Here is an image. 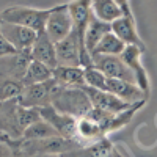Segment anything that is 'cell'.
Returning a JSON list of instances; mask_svg holds the SVG:
<instances>
[{
	"label": "cell",
	"mask_w": 157,
	"mask_h": 157,
	"mask_svg": "<svg viewBox=\"0 0 157 157\" xmlns=\"http://www.w3.org/2000/svg\"><path fill=\"white\" fill-rule=\"evenodd\" d=\"M50 8H30V6H10L0 11V21L27 27L36 33L44 32Z\"/></svg>",
	"instance_id": "cell-1"
},
{
	"label": "cell",
	"mask_w": 157,
	"mask_h": 157,
	"mask_svg": "<svg viewBox=\"0 0 157 157\" xmlns=\"http://www.w3.org/2000/svg\"><path fill=\"white\" fill-rule=\"evenodd\" d=\"M50 105L75 120H80L93 110L91 102L82 88H63Z\"/></svg>",
	"instance_id": "cell-2"
},
{
	"label": "cell",
	"mask_w": 157,
	"mask_h": 157,
	"mask_svg": "<svg viewBox=\"0 0 157 157\" xmlns=\"http://www.w3.org/2000/svg\"><path fill=\"white\" fill-rule=\"evenodd\" d=\"M63 86H60L54 78H50V80L44 83L24 86L21 96L16 101L21 107H25V109H41V107L50 105L52 101L58 96Z\"/></svg>",
	"instance_id": "cell-3"
},
{
	"label": "cell",
	"mask_w": 157,
	"mask_h": 157,
	"mask_svg": "<svg viewBox=\"0 0 157 157\" xmlns=\"http://www.w3.org/2000/svg\"><path fill=\"white\" fill-rule=\"evenodd\" d=\"M72 32V19L68 10V2L50 8V14L46 22L44 33L54 44L63 41Z\"/></svg>",
	"instance_id": "cell-4"
},
{
	"label": "cell",
	"mask_w": 157,
	"mask_h": 157,
	"mask_svg": "<svg viewBox=\"0 0 157 157\" xmlns=\"http://www.w3.org/2000/svg\"><path fill=\"white\" fill-rule=\"evenodd\" d=\"M38 112H39L41 120H44L47 124H50L52 129H54L60 137L66 138V140H75L77 141V120L75 118L58 112L52 105L41 107V109H38Z\"/></svg>",
	"instance_id": "cell-5"
},
{
	"label": "cell",
	"mask_w": 157,
	"mask_h": 157,
	"mask_svg": "<svg viewBox=\"0 0 157 157\" xmlns=\"http://www.w3.org/2000/svg\"><path fill=\"white\" fill-rule=\"evenodd\" d=\"M91 61L96 69H99L107 78H116V80H124L135 83V75L130 71L124 61L120 57H110V55H91ZM138 86V85H137Z\"/></svg>",
	"instance_id": "cell-6"
},
{
	"label": "cell",
	"mask_w": 157,
	"mask_h": 157,
	"mask_svg": "<svg viewBox=\"0 0 157 157\" xmlns=\"http://www.w3.org/2000/svg\"><path fill=\"white\" fill-rule=\"evenodd\" d=\"M91 14L101 22L113 24L123 16L132 14V10H130V3L126 0H93Z\"/></svg>",
	"instance_id": "cell-7"
},
{
	"label": "cell",
	"mask_w": 157,
	"mask_h": 157,
	"mask_svg": "<svg viewBox=\"0 0 157 157\" xmlns=\"http://www.w3.org/2000/svg\"><path fill=\"white\" fill-rule=\"evenodd\" d=\"M82 90L86 93L90 102H91V107L94 110H101V112H105L110 115H118L127 109H130L132 105L123 102L120 98H116L115 94L109 93V91H102V90H94V88H90V86H82ZM143 104V102H141Z\"/></svg>",
	"instance_id": "cell-8"
},
{
	"label": "cell",
	"mask_w": 157,
	"mask_h": 157,
	"mask_svg": "<svg viewBox=\"0 0 157 157\" xmlns=\"http://www.w3.org/2000/svg\"><path fill=\"white\" fill-rule=\"evenodd\" d=\"M0 30H2L3 36L8 39V43L14 47L19 54L24 52H30V49L35 44V39L38 36L36 32L22 27V25H16V24H8V22H2L0 21Z\"/></svg>",
	"instance_id": "cell-9"
},
{
	"label": "cell",
	"mask_w": 157,
	"mask_h": 157,
	"mask_svg": "<svg viewBox=\"0 0 157 157\" xmlns=\"http://www.w3.org/2000/svg\"><path fill=\"white\" fill-rule=\"evenodd\" d=\"M143 52H145V49H141V47L126 46V49L123 50V54L120 55V58L124 61L126 66L134 72L138 88H140L145 94L149 96V75H148L145 66L141 64V60H140Z\"/></svg>",
	"instance_id": "cell-10"
},
{
	"label": "cell",
	"mask_w": 157,
	"mask_h": 157,
	"mask_svg": "<svg viewBox=\"0 0 157 157\" xmlns=\"http://www.w3.org/2000/svg\"><path fill=\"white\" fill-rule=\"evenodd\" d=\"M104 91H109V93L115 94L116 98H120L123 102L129 104V105L146 102V99H148V94L143 93L135 83L124 82V80H116V78H107Z\"/></svg>",
	"instance_id": "cell-11"
},
{
	"label": "cell",
	"mask_w": 157,
	"mask_h": 157,
	"mask_svg": "<svg viewBox=\"0 0 157 157\" xmlns=\"http://www.w3.org/2000/svg\"><path fill=\"white\" fill-rule=\"evenodd\" d=\"M110 32L126 46H135V47H141L145 49V43L140 39L137 27H135V19L134 14H127L123 16L118 21H115L113 24H110Z\"/></svg>",
	"instance_id": "cell-12"
},
{
	"label": "cell",
	"mask_w": 157,
	"mask_h": 157,
	"mask_svg": "<svg viewBox=\"0 0 157 157\" xmlns=\"http://www.w3.org/2000/svg\"><path fill=\"white\" fill-rule=\"evenodd\" d=\"M30 58L33 61L43 63L50 69L57 68V54H55V44L49 39V36L44 32H39L35 44L30 49Z\"/></svg>",
	"instance_id": "cell-13"
},
{
	"label": "cell",
	"mask_w": 157,
	"mask_h": 157,
	"mask_svg": "<svg viewBox=\"0 0 157 157\" xmlns=\"http://www.w3.org/2000/svg\"><path fill=\"white\" fill-rule=\"evenodd\" d=\"M104 137L107 135L104 134L102 127L90 116H83L80 120H77V141L82 146H88Z\"/></svg>",
	"instance_id": "cell-14"
},
{
	"label": "cell",
	"mask_w": 157,
	"mask_h": 157,
	"mask_svg": "<svg viewBox=\"0 0 157 157\" xmlns=\"http://www.w3.org/2000/svg\"><path fill=\"white\" fill-rule=\"evenodd\" d=\"M52 78L63 88H82L85 85L83 68L80 66H57L52 72Z\"/></svg>",
	"instance_id": "cell-15"
},
{
	"label": "cell",
	"mask_w": 157,
	"mask_h": 157,
	"mask_svg": "<svg viewBox=\"0 0 157 157\" xmlns=\"http://www.w3.org/2000/svg\"><path fill=\"white\" fill-rule=\"evenodd\" d=\"M109 32H110V24L101 22L91 14V17L88 21V25H86V30H85V49H86V52L90 55L93 54V50L96 49L99 41Z\"/></svg>",
	"instance_id": "cell-16"
},
{
	"label": "cell",
	"mask_w": 157,
	"mask_h": 157,
	"mask_svg": "<svg viewBox=\"0 0 157 157\" xmlns=\"http://www.w3.org/2000/svg\"><path fill=\"white\" fill-rule=\"evenodd\" d=\"M52 72H54V69H50L49 66L32 60L29 63L27 69H25L22 78H21V83L24 86L36 85V83H44V82H47V80L52 78Z\"/></svg>",
	"instance_id": "cell-17"
},
{
	"label": "cell",
	"mask_w": 157,
	"mask_h": 157,
	"mask_svg": "<svg viewBox=\"0 0 157 157\" xmlns=\"http://www.w3.org/2000/svg\"><path fill=\"white\" fill-rule=\"evenodd\" d=\"M126 49V44L118 39L112 32H109L104 36L99 44L96 46V49L93 50L91 55H110V57H120L123 54V50Z\"/></svg>",
	"instance_id": "cell-18"
},
{
	"label": "cell",
	"mask_w": 157,
	"mask_h": 157,
	"mask_svg": "<svg viewBox=\"0 0 157 157\" xmlns=\"http://www.w3.org/2000/svg\"><path fill=\"white\" fill-rule=\"evenodd\" d=\"M50 137H60L50 124H47L44 120H38L32 126L22 132L19 140H41V138H50Z\"/></svg>",
	"instance_id": "cell-19"
},
{
	"label": "cell",
	"mask_w": 157,
	"mask_h": 157,
	"mask_svg": "<svg viewBox=\"0 0 157 157\" xmlns=\"http://www.w3.org/2000/svg\"><path fill=\"white\" fill-rule=\"evenodd\" d=\"M24 90V85L21 80L14 77L10 78H2L0 80V104L8 102V101H16Z\"/></svg>",
	"instance_id": "cell-20"
},
{
	"label": "cell",
	"mask_w": 157,
	"mask_h": 157,
	"mask_svg": "<svg viewBox=\"0 0 157 157\" xmlns=\"http://www.w3.org/2000/svg\"><path fill=\"white\" fill-rule=\"evenodd\" d=\"M17 102V101H16ZM14 116H16V126L19 129V132L22 135V132L29 126H32L33 123H36L38 120H41L39 116V112L38 109H25V107H21L19 104H16V110H14Z\"/></svg>",
	"instance_id": "cell-21"
},
{
	"label": "cell",
	"mask_w": 157,
	"mask_h": 157,
	"mask_svg": "<svg viewBox=\"0 0 157 157\" xmlns=\"http://www.w3.org/2000/svg\"><path fill=\"white\" fill-rule=\"evenodd\" d=\"M83 80H85V86L94 88V90H102L105 88V82L107 77L104 75L99 69H96L94 66H90L83 69Z\"/></svg>",
	"instance_id": "cell-22"
},
{
	"label": "cell",
	"mask_w": 157,
	"mask_h": 157,
	"mask_svg": "<svg viewBox=\"0 0 157 157\" xmlns=\"http://www.w3.org/2000/svg\"><path fill=\"white\" fill-rule=\"evenodd\" d=\"M16 54H19V52L8 43V39L3 36L2 30H0V58L13 57V55H16Z\"/></svg>",
	"instance_id": "cell-23"
},
{
	"label": "cell",
	"mask_w": 157,
	"mask_h": 157,
	"mask_svg": "<svg viewBox=\"0 0 157 157\" xmlns=\"http://www.w3.org/2000/svg\"><path fill=\"white\" fill-rule=\"evenodd\" d=\"M0 157H14V151L6 141L0 138Z\"/></svg>",
	"instance_id": "cell-24"
}]
</instances>
